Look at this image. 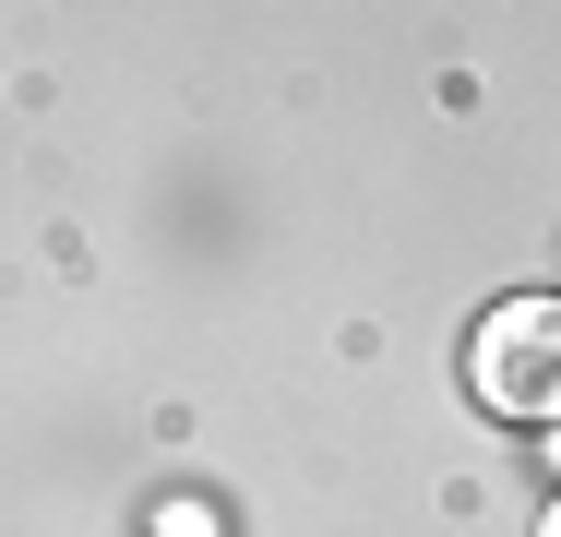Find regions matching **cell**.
Wrapping results in <instances>:
<instances>
[{
  "mask_svg": "<svg viewBox=\"0 0 561 537\" xmlns=\"http://www.w3.org/2000/svg\"><path fill=\"white\" fill-rule=\"evenodd\" d=\"M538 537H561V502H550V514H538Z\"/></svg>",
  "mask_w": 561,
  "mask_h": 537,
  "instance_id": "3",
  "label": "cell"
},
{
  "mask_svg": "<svg viewBox=\"0 0 561 537\" xmlns=\"http://www.w3.org/2000/svg\"><path fill=\"white\" fill-rule=\"evenodd\" d=\"M156 537H204V514H180V502H168V514H156Z\"/></svg>",
  "mask_w": 561,
  "mask_h": 537,
  "instance_id": "2",
  "label": "cell"
},
{
  "mask_svg": "<svg viewBox=\"0 0 561 537\" xmlns=\"http://www.w3.org/2000/svg\"><path fill=\"white\" fill-rule=\"evenodd\" d=\"M466 395L490 419H561V299H502L466 334Z\"/></svg>",
  "mask_w": 561,
  "mask_h": 537,
  "instance_id": "1",
  "label": "cell"
}]
</instances>
